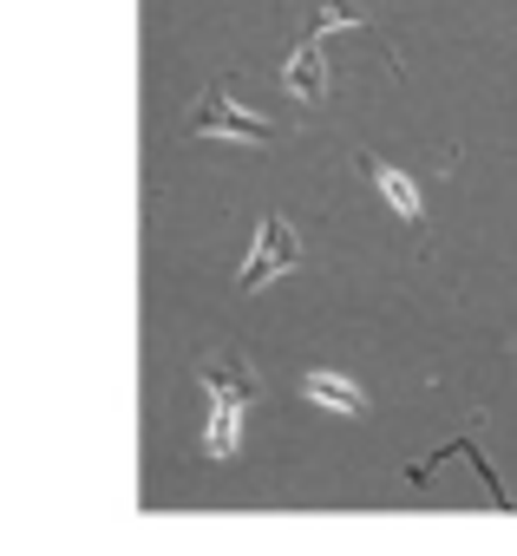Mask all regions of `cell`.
<instances>
[{
  "instance_id": "7",
  "label": "cell",
  "mask_w": 517,
  "mask_h": 556,
  "mask_svg": "<svg viewBox=\"0 0 517 556\" xmlns=\"http://www.w3.org/2000/svg\"><path fill=\"white\" fill-rule=\"evenodd\" d=\"M328 27H361V14L348 8V0H321V8L308 14V40H321Z\"/></svg>"
},
{
  "instance_id": "3",
  "label": "cell",
  "mask_w": 517,
  "mask_h": 556,
  "mask_svg": "<svg viewBox=\"0 0 517 556\" xmlns=\"http://www.w3.org/2000/svg\"><path fill=\"white\" fill-rule=\"evenodd\" d=\"M289 268H302V242H295V229L282 216H263V223H255V249H249V262L236 275V289L255 295V289H269L276 275H289Z\"/></svg>"
},
{
  "instance_id": "2",
  "label": "cell",
  "mask_w": 517,
  "mask_h": 556,
  "mask_svg": "<svg viewBox=\"0 0 517 556\" xmlns=\"http://www.w3.org/2000/svg\"><path fill=\"white\" fill-rule=\"evenodd\" d=\"M190 138H229V144H269L276 138V125L269 118H255V112H242L236 105V92H229V79H216L203 99H197V112H190V125H184Z\"/></svg>"
},
{
  "instance_id": "5",
  "label": "cell",
  "mask_w": 517,
  "mask_h": 556,
  "mask_svg": "<svg viewBox=\"0 0 517 556\" xmlns=\"http://www.w3.org/2000/svg\"><path fill=\"white\" fill-rule=\"evenodd\" d=\"M282 86L302 99V105H321L328 99V66H321V40H302L282 66Z\"/></svg>"
},
{
  "instance_id": "4",
  "label": "cell",
  "mask_w": 517,
  "mask_h": 556,
  "mask_svg": "<svg viewBox=\"0 0 517 556\" xmlns=\"http://www.w3.org/2000/svg\"><path fill=\"white\" fill-rule=\"evenodd\" d=\"M361 170H367V184L393 203V216H400V223L426 229V197H419V184H413L406 170H393V164H387V157H374V151H361Z\"/></svg>"
},
{
  "instance_id": "6",
  "label": "cell",
  "mask_w": 517,
  "mask_h": 556,
  "mask_svg": "<svg viewBox=\"0 0 517 556\" xmlns=\"http://www.w3.org/2000/svg\"><path fill=\"white\" fill-rule=\"evenodd\" d=\"M302 393H308L321 413H341V419H361V413H367V393H361L348 374H328V367H315V374L302 380Z\"/></svg>"
},
{
  "instance_id": "1",
  "label": "cell",
  "mask_w": 517,
  "mask_h": 556,
  "mask_svg": "<svg viewBox=\"0 0 517 556\" xmlns=\"http://www.w3.org/2000/svg\"><path fill=\"white\" fill-rule=\"evenodd\" d=\"M197 380H203V400H210L203 452H210V458H236V445H242V419H249L255 400H263V380L249 374L242 354H203V361H197Z\"/></svg>"
}]
</instances>
